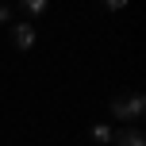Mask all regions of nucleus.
I'll return each instance as SVG.
<instances>
[{
    "instance_id": "nucleus-1",
    "label": "nucleus",
    "mask_w": 146,
    "mask_h": 146,
    "mask_svg": "<svg viewBox=\"0 0 146 146\" xmlns=\"http://www.w3.org/2000/svg\"><path fill=\"white\" fill-rule=\"evenodd\" d=\"M111 115H115V119H139V115H146V100H142V92L115 96V100H111Z\"/></svg>"
},
{
    "instance_id": "nucleus-2",
    "label": "nucleus",
    "mask_w": 146,
    "mask_h": 146,
    "mask_svg": "<svg viewBox=\"0 0 146 146\" xmlns=\"http://www.w3.org/2000/svg\"><path fill=\"white\" fill-rule=\"evenodd\" d=\"M111 139H115V146H146V135L139 127H123V131H115Z\"/></svg>"
},
{
    "instance_id": "nucleus-3",
    "label": "nucleus",
    "mask_w": 146,
    "mask_h": 146,
    "mask_svg": "<svg viewBox=\"0 0 146 146\" xmlns=\"http://www.w3.org/2000/svg\"><path fill=\"white\" fill-rule=\"evenodd\" d=\"M12 42L19 46V50H31V46H35V27H31V23H15Z\"/></svg>"
},
{
    "instance_id": "nucleus-4",
    "label": "nucleus",
    "mask_w": 146,
    "mask_h": 146,
    "mask_svg": "<svg viewBox=\"0 0 146 146\" xmlns=\"http://www.w3.org/2000/svg\"><path fill=\"white\" fill-rule=\"evenodd\" d=\"M46 4H50V0H19V12H27L31 19H35V15L46 12Z\"/></svg>"
},
{
    "instance_id": "nucleus-5",
    "label": "nucleus",
    "mask_w": 146,
    "mask_h": 146,
    "mask_svg": "<svg viewBox=\"0 0 146 146\" xmlns=\"http://www.w3.org/2000/svg\"><path fill=\"white\" fill-rule=\"evenodd\" d=\"M111 135H115V131H111L108 123H96V127H92V139L100 142V146H104V142H111Z\"/></svg>"
},
{
    "instance_id": "nucleus-6",
    "label": "nucleus",
    "mask_w": 146,
    "mask_h": 146,
    "mask_svg": "<svg viewBox=\"0 0 146 146\" xmlns=\"http://www.w3.org/2000/svg\"><path fill=\"white\" fill-rule=\"evenodd\" d=\"M104 8H108V12H123L127 0H104Z\"/></svg>"
},
{
    "instance_id": "nucleus-7",
    "label": "nucleus",
    "mask_w": 146,
    "mask_h": 146,
    "mask_svg": "<svg viewBox=\"0 0 146 146\" xmlns=\"http://www.w3.org/2000/svg\"><path fill=\"white\" fill-rule=\"evenodd\" d=\"M8 15H12V8H4V4H0V23H8Z\"/></svg>"
}]
</instances>
